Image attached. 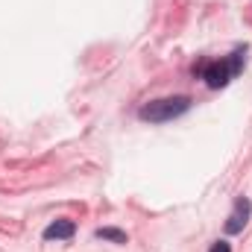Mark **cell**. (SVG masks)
I'll list each match as a JSON object with an SVG mask.
<instances>
[{"instance_id":"cell-6","label":"cell","mask_w":252,"mask_h":252,"mask_svg":"<svg viewBox=\"0 0 252 252\" xmlns=\"http://www.w3.org/2000/svg\"><path fill=\"white\" fill-rule=\"evenodd\" d=\"M208 252H232V244H229V241H214Z\"/></svg>"},{"instance_id":"cell-5","label":"cell","mask_w":252,"mask_h":252,"mask_svg":"<svg viewBox=\"0 0 252 252\" xmlns=\"http://www.w3.org/2000/svg\"><path fill=\"white\" fill-rule=\"evenodd\" d=\"M94 238H100V241H112V244H126V241H129L124 229H115V226H100V229L94 232Z\"/></svg>"},{"instance_id":"cell-1","label":"cell","mask_w":252,"mask_h":252,"mask_svg":"<svg viewBox=\"0 0 252 252\" xmlns=\"http://www.w3.org/2000/svg\"><path fill=\"white\" fill-rule=\"evenodd\" d=\"M244 62H247V47H235L226 59H214V62L196 64L193 67V76H199L211 91H220V88H226L244 70Z\"/></svg>"},{"instance_id":"cell-2","label":"cell","mask_w":252,"mask_h":252,"mask_svg":"<svg viewBox=\"0 0 252 252\" xmlns=\"http://www.w3.org/2000/svg\"><path fill=\"white\" fill-rule=\"evenodd\" d=\"M193 100L188 94H173V97H158V100H150L138 109V121L144 124H170L182 115H188Z\"/></svg>"},{"instance_id":"cell-3","label":"cell","mask_w":252,"mask_h":252,"mask_svg":"<svg viewBox=\"0 0 252 252\" xmlns=\"http://www.w3.org/2000/svg\"><path fill=\"white\" fill-rule=\"evenodd\" d=\"M250 217H252V199L250 196H238L235 205H232V214H229L226 223H223V232H226V235H241V232L247 229Z\"/></svg>"},{"instance_id":"cell-4","label":"cell","mask_w":252,"mask_h":252,"mask_svg":"<svg viewBox=\"0 0 252 252\" xmlns=\"http://www.w3.org/2000/svg\"><path fill=\"white\" fill-rule=\"evenodd\" d=\"M73 235H76V223H73V220H67V217L53 220V223L41 232V238H44V241H70Z\"/></svg>"}]
</instances>
